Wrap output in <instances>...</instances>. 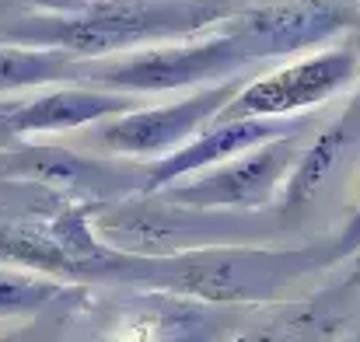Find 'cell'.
I'll list each match as a JSON object with an SVG mask.
<instances>
[{"instance_id": "13", "label": "cell", "mask_w": 360, "mask_h": 342, "mask_svg": "<svg viewBox=\"0 0 360 342\" xmlns=\"http://www.w3.org/2000/svg\"><path fill=\"white\" fill-rule=\"evenodd\" d=\"M67 287L28 269H0V318H28L60 301Z\"/></svg>"}, {"instance_id": "2", "label": "cell", "mask_w": 360, "mask_h": 342, "mask_svg": "<svg viewBox=\"0 0 360 342\" xmlns=\"http://www.w3.org/2000/svg\"><path fill=\"white\" fill-rule=\"evenodd\" d=\"M333 265V244L304 248H245V244H214L179 255H126L116 251L98 279L133 283L147 290H172L186 297H203L214 304L238 301H269L294 279Z\"/></svg>"}, {"instance_id": "6", "label": "cell", "mask_w": 360, "mask_h": 342, "mask_svg": "<svg viewBox=\"0 0 360 342\" xmlns=\"http://www.w3.org/2000/svg\"><path fill=\"white\" fill-rule=\"evenodd\" d=\"M241 88H245V77H231V81H221V84L196 88L186 98L172 102V105L122 112L116 119H109V122H102L95 140L109 154L161 161L172 150H179L182 143H189L207 122H214L231 105V98Z\"/></svg>"}, {"instance_id": "7", "label": "cell", "mask_w": 360, "mask_h": 342, "mask_svg": "<svg viewBox=\"0 0 360 342\" xmlns=\"http://www.w3.org/2000/svg\"><path fill=\"white\" fill-rule=\"evenodd\" d=\"M308 115H290V119H214L207 122L189 143H182L179 150H172L161 161H150V168L143 171L140 192L154 196L158 189L182 182L189 175H200L214 164H224L231 157H238L252 147H262L276 136L308 129Z\"/></svg>"}, {"instance_id": "3", "label": "cell", "mask_w": 360, "mask_h": 342, "mask_svg": "<svg viewBox=\"0 0 360 342\" xmlns=\"http://www.w3.org/2000/svg\"><path fill=\"white\" fill-rule=\"evenodd\" d=\"M238 18V14H235ZM228 21L224 32H203L193 39H175L147 49H133L112 60H81L77 77L91 88H109L122 95H168L182 88H207L231 77H245L262 60H273V53L241 28L238 21Z\"/></svg>"}, {"instance_id": "10", "label": "cell", "mask_w": 360, "mask_h": 342, "mask_svg": "<svg viewBox=\"0 0 360 342\" xmlns=\"http://www.w3.org/2000/svg\"><path fill=\"white\" fill-rule=\"evenodd\" d=\"M357 136H360V122H357V115L347 109L329 129H322L301 150V157H297V164H294V171H290V178H287V185L280 192V206L283 210H294V206L308 203L322 189V182L336 171V164L343 161V154L354 147Z\"/></svg>"}, {"instance_id": "4", "label": "cell", "mask_w": 360, "mask_h": 342, "mask_svg": "<svg viewBox=\"0 0 360 342\" xmlns=\"http://www.w3.org/2000/svg\"><path fill=\"white\" fill-rule=\"evenodd\" d=\"M304 129L276 136L262 147H252L238 157L214 164L200 175H189L182 182H172L158 189L154 196L172 206H189V210H262L273 203V196L283 192L304 140Z\"/></svg>"}, {"instance_id": "15", "label": "cell", "mask_w": 360, "mask_h": 342, "mask_svg": "<svg viewBox=\"0 0 360 342\" xmlns=\"http://www.w3.org/2000/svg\"><path fill=\"white\" fill-rule=\"evenodd\" d=\"M350 112L357 115V122H360V91H357V98H354V105H350Z\"/></svg>"}, {"instance_id": "11", "label": "cell", "mask_w": 360, "mask_h": 342, "mask_svg": "<svg viewBox=\"0 0 360 342\" xmlns=\"http://www.w3.org/2000/svg\"><path fill=\"white\" fill-rule=\"evenodd\" d=\"M81 70V60L63 53V49H46V46H18L7 42L0 46V95L14 91H32L60 81H74Z\"/></svg>"}, {"instance_id": "8", "label": "cell", "mask_w": 360, "mask_h": 342, "mask_svg": "<svg viewBox=\"0 0 360 342\" xmlns=\"http://www.w3.org/2000/svg\"><path fill=\"white\" fill-rule=\"evenodd\" d=\"M133 109H140L136 95H122L109 88H53L21 105H11L7 112H0V122L18 136L70 133L95 122H109Z\"/></svg>"}, {"instance_id": "16", "label": "cell", "mask_w": 360, "mask_h": 342, "mask_svg": "<svg viewBox=\"0 0 360 342\" xmlns=\"http://www.w3.org/2000/svg\"><path fill=\"white\" fill-rule=\"evenodd\" d=\"M0 342H21V339H14V336H0Z\"/></svg>"}, {"instance_id": "12", "label": "cell", "mask_w": 360, "mask_h": 342, "mask_svg": "<svg viewBox=\"0 0 360 342\" xmlns=\"http://www.w3.org/2000/svg\"><path fill=\"white\" fill-rule=\"evenodd\" d=\"M0 258L14 262L28 272H42V276H67L74 279V262L67 258V251L49 237V230L35 228H0Z\"/></svg>"}, {"instance_id": "5", "label": "cell", "mask_w": 360, "mask_h": 342, "mask_svg": "<svg viewBox=\"0 0 360 342\" xmlns=\"http://www.w3.org/2000/svg\"><path fill=\"white\" fill-rule=\"evenodd\" d=\"M360 81V56L354 49H319L290 60L269 74L245 81L231 105L217 119H290L343 95Z\"/></svg>"}, {"instance_id": "1", "label": "cell", "mask_w": 360, "mask_h": 342, "mask_svg": "<svg viewBox=\"0 0 360 342\" xmlns=\"http://www.w3.org/2000/svg\"><path fill=\"white\" fill-rule=\"evenodd\" d=\"M49 11L0 28L18 46L63 49L77 60H105L175 39H193L245 7L235 0H56Z\"/></svg>"}, {"instance_id": "14", "label": "cell", "mask_w": 360, "mask_h": 342, "mask_svg": "<svg viewBox=\"0 0 360 342\" xmlns=\"http://www.w3.org/2000/svg\"><path fill=\"white\" fill-rule=\"evenodd\" d=\"M357 251H360V203L354 210V217L347 221V228L340 230V237L333 241V265L350 258V255H357Z\"/></svg>"}, {"instance_id": "9", "label": "cell", "mask_w": 360, "mask_h": 342, "mask_svg": "<svg viewBox=\"0 0 360 342\" xmlns=\"http://www.w3.org/2000/svg\"><path fill=\"white\" fill-rule=\"evenodd\" d=\"M0 178H28L42 182L53 189H67L77 196H98V199H116L120 192L133 189V182L120 175L116 168L81 157L67 147H21V150H4L0 154Z\"/></svg>"}]
</instances>
